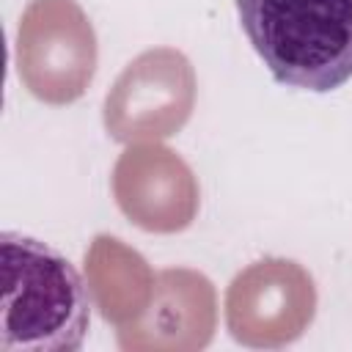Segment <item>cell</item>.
<instances>
[{
  "label": "cell",
  "mask_w": 352,
  "mask_h": 352,
  "mask_svg": "<svg viewBox=\"0 0 352 352\" xmlns=\"http://www.w3.org/2000/svg\"><path fill=\"white\" fill-rule=\"evenodd\" d=\"M85 283L102 319L124 327L148 308L157 275L124 239L96 234L85 250Z\"/></svg>",
  "instance_id": "ba28073f"
},
{
  "label": "cell",
  "mask_w": 352,
  "mask_h": 352,
  "mask_svg": "<svg viewBox=\"0 0 352 352\" xmlns=\"http://www.w3.org/2000/svg\"><path fill=\"white\" fill-rule=\"evenodd\" d=\"M0 352H74L88 336V283L55 248L6 231Z\"/></svg>",
  "instance_id": "6da1fadb"
},
{
  "label": "cell",
  "mask_w": 352,
  "mask_h": 352,
  "mask_svg": "<svg viewBox=\"0 0 352 352\" xmlns=\"http://www.w3.org/2000/svg\"><path fill=\"white\" fill-rule=\"evenodd\" d=\"M195 107V69L173 47L132 58L104 96V129L118 143H157L176 135Z\"/></svg>",
  "instance_id": "277c9868"
},
{
  "label": "cell",
  "mask_w": 352,
  "mask_h": 352,
  "mask_svg": "<svg viewBox=\"0 0 352 352\" xmlns=\"http://www.w3.org/2000/svg\"><path fill=\"white\" fill-rule=\"evenodd\" d=\"M113 198L126 220L151 234L184 231L201 204L192 168L162 143H132L116 160Z\"/></svg>",
  "instance_id": "8992f818"
},
{
  "label": "cell",
  "mask_w": 352,
  "mask_h": 352,
  "mask_svg": "<svg viewBox=\"0 0 352 352\" xmlns=\"http://www.w3.org/2000/svg\"><path fill=\"white\" fill-rule=\"evenodd\" d=\"M16 74L47 104L77 102L96 74V33L77 0H30L16 28Z\"/></svg>",
  "instance_id": "3957f363"
},
{
  "label": "cell",
  "mask_w": 352,
  "mask_h": 352,
  "mask_svg": "<svg viewBox=\"0 0 352 352\" xmlns=\"http://www.w3.org/2000/svg\"><path fill=\"white\" fill-rule=\"evenodd\" d=\"M217 327V294L212 280L187 267L157 272L148 308L118 327L124 352H195L209 346Z\"/></svg>",
  "instance_id": "52a82bcc"
},
{
  "label": "cell",
  "mask_w": 352,
  "mask_h": 352,
  "mask_svg": "<svg viewBox=\"0 0 352 352\" xmlns=\"http://www.w3.org/2000/svg\"><path fill=\"white\" fill-rule=\"evenodd\" d=\"M316 316V283L292 258L248 264L226 289V324L234 341L278 349L297 341Z\"/></svg>",
  "instance_id": "5b68a950"
},
{
  "label": "cell",
  "mask_w": 352,
  "mask_h": 352,
  "mask_svg": "<svg viewBox=\"0 0 352 352\" xmlns=\"http://www.w3.org/2000/svg\"><path fill=\"white\" fill-rule=\"evenodd\" d=\"M236 14L275 82L327 94L352 80V0H236Z\"/></svg>",
  "instance_id": "7a4b0ae2"
}]
</instances>
